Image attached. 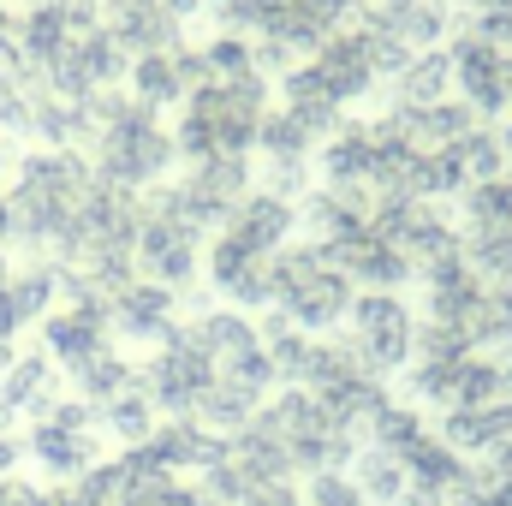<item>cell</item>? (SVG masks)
Segmentation results:
<instances>
[{
    "label": "cell",
    "mask_w": 512,
    "mask_h": 506,
    "mask_svg": "<svg viewBox=\"0 0 512 506\" xmlns=\"http://www.w3.org/2000/svg\"><path fill=\"white\" fill-rule=\"evenodd\" d=\"M352 298H358V286L334 268V256H328V251H316V245L292 239L286 251L274 256V304H268V310H280L292 328H304V334L328 340V334L346 322Z\"/></svg>",
    "instance_id": "6da1fadb"
},
{
    "label": "cell",
    "mask_w": 512,
    "mask_h": 506,
    "mask_svg": "<svg viewBox=\"0 0 512 506\" xmlns=\"http://www.w3.org/2000/svg\"><path fill=\"white\" fill-rule=\"evenodd\" d=\"M24 459L48 477V489L54 483H72V477H84L90 465H102L108 459V435H102V417H96V405H84L78 393H66L48 417H36V423H24Z\"/></svg>",
    "instance_id": "7a4b0ae2"
},
{
    "label": "cell",
    "mask_w": 512,
    "mask_h": 506,
    "mask_svg": "<svg viewBox=\"0 0 512 506\" xmlns=\"http://www.w3.org/2000/svg\"><path fill=\"white\" fill-rule=\"evenodd\" d=\"M340 346L370 370V376H399L417 352V310L399 292H358L346 322H340Z\"/></svg>",
    "instance_id": "3957f363"
},
{
    "label": "cell",
    "mask_w": 512,
    "mask_h": 506,
    "mask_svg": "<svg viewBox=\"0 0 512 506\" xmlns=\"http://www.w3.org/2000/svg\"><path fill=\"white\" fill-rule=\"evenodd\" d=\"M137 376H143V393L155 399V411L161 417H197V405H203V393L215 387V364L203 358V346L185 334V322L137 364Z\"/></svg>",
    "instance_id": "277c9868"
},
{
    "label": "cell",
    "mask_w": 512,
    "mask_h": 506,
    "mask_svg": "<svg viewBox=\"0 0 512 506\" xmlns=\"http://www.w3.org/2000/svg\"><path fill=\"white\" fill-rule=\"evenodd\" d=\"M131 262H137V280H155V286H167V292H185V286L203 280V233H191V227L173 221V215L143 209Z\"/></svg>",
    "instance_id": "5b68a950"
},
{
    "label": "cell",
    "mask_w": 512,
    "mask_h": 506,
    "mask_svg": "<svg viewBox=\"0 0 512 506\" xmlns=\"http://www.w3.org/2000/svg\"><path fill=\"white\" fill-rule=\"evenodd\" d=\"M304 72L316 78V90L334 108H346V102H358V96H370L382 84V42H376V30H334L304 60Z\"/></svg>",
    "instance_id": "8992f818"
},
{
    "label": "cell",
    "mask_w": 512,
    "mask_h": 506,
    "mask_svg": "<svg viewBox=\"0 0 512 506\" xmlns=\"http://www.w3.org/2000/svg\"><path fill=\"white\" fill-rule=\"evenodd\" d=\"M60 399H66V370H60L42 346L12 352V364H6V376H0V429L48 417Z\"/></svg>",
    "instance_id": "52a82bcc"
},
{
    "label": "cell",
    "mask_w": 512,
    "mask_h": 506,
    "mask_svg": "<svg viewBox=\"0 0 512 506\" xmlns=\"http://www.w3.org/2000/svg\"><path fill=\"white\" fill-rule=\"evenodd\" d=\"M108 328H114V346H161L173 328H179V292L155 286V280H131L126 292L108 298Z\"/></svg>",
    "instance_id": "ba28073f"
},
{
    "label": "cell",
    "mask_w": 512,
    "mask_h": 506,
    "mask_svg": "<svg viewBox=\"0 0 512 506\" xmlns=\"http://www.w3.org/2000/svg\"><path fill=\"white\" fill-rule=\"evenodd\" d=\"M36 334H42V352L72 376L78 364H90L96 352H108L114 346V328H108V304H54L42 322H36Z\"/></svg>",
    "instance_id": "9c48e42d"
},
{
    "label": "cell",
    "mask_w": 512,
    "mask_h": 506,
    "mask_svg": "<svg viewBox=\"0 0 512 506\" xmlns=\"http://www.w3.org/2000/svg\"><path fill=\"white\" fill-rule=\"evenodd\" d=\"M507 60L512 54H501L495 42H483L477 30L453 36L447 66H453V90L465 96L471 114H495V108H507Z\"/></svg>",
    "instance_id": "30bf717a"
},
{
    "label": "cell",
    "mask_w": 512,
    "mask_h": 506,
    "mask_svg": "<svg viewBox=\"0 0 512 506\" xmlns=\"http://www.w3.org/2000/svg\"><path fill=\"white\" fill-rule=\"evenodd\" d=\"M483 298H489V292H483V280L471 274L465 251L423 268V322H441V328H471V316L483 310Z\"/></svg>",
    "instance_id": "8fae6325"
},
{
    "label": "cell",
    "mask_w": 512,
    "mask_h": 506,
    "mask_svg": "<svg viewBox=\"0 0 512 506\" xmlns=\"http://www.w3.org/2000/svg\"><path fill=\"white\" fill-rule=\"evenodd\" d=\"M334 268H340L352 286H364V292H399V286L411 280V256L399 251L393 239H382L370 221H364V233H352V239L334 251Z\"/></svg>",
    "instance_id": "7c38bea8"
},
{
    "label": "cell",
    "mask_w": 512,
    "mask_h": 506,
    "mask_svg": "<svg viewBox=\"0 0 512 506\" xmlns=\"http://www.w3.org/2000/svg\"><path fill=\"white\" fill-rule=\"evenodd\" d=\"M221 435L215 429H203L197 417H161L155 423V435H149V453L173 471V477H197L203 465H215L221 459Z\"/></svg>",
    "instance_id": "4fadbf2b"
},
{
    "label": "cell",
    "mask_w": 512,
    "mask_h": 506,
    "mask_svg": "<svg viewBox=\"0 0 512 506\" xmlns=\"http://www.w3.org/2000/svg\"><path fill=\"white\" fill-rule=\"evenodd\" d=\"M126 96L137 108L161 114V108H185V72H179V54H137L126 72Z\"/></svg>",
    "instance_id": "5bb4252c"
},
{
    "label": "cell",
    "mask_w": 512,
    "mask_h": 506,
    "mask_svg": "<svg viewBox=\"0 0 512 506\" xmlns=\"http://www.w3.org/2000/svg\"><path fill=\"white\" fill-rule=\"evenodd\" d=\"M346 477L358 483V495L370 506H399L411 495V477H405V459L399 453H387L376 441H364L358 453H352V465H346Z\"/></svg>",
    "instance_id": "9a60e30c"
},
{
    "label": "cell",
    "mask_w": 512,
    "mask_h": 506,
    "mask_svg": "<svg viewBox=\"0 0 512 506\" xmlns=\"http://www.w3.org/2000/svg\"><path fill=\"white\" fill-rule=\"evenodd\" d=\"M131 387H143V376H137V364H131L120 346H108V352H96L90 364H78L72 376H66V393H78L84 405H108V399H120V393H131Z\"/></svg>",
    "instance_id": "2e32d148"
},
{
    "label": "cell",
    "mask_w": 512,
    "mask_h": 506,
    "mask_svg": "<svg viewBox=\"0 0 512 506\" xmlns=\"http://www.w3.org/2000/svg\"><path fill=\"white\" fill-rule=\"evenodd\" d=\"M393 90H399V108H393V114H423V108L447 102V90H453L447 54H441V48H435V54H411V60L393 72Z\"/></svg>",
    "instance_id": "e0dca14e"
},
{
    "label": "cell",
    "mask_w": 512,
    "mask_h": 506,
    "mask_svg": "<svg viewBox=\"0 0 512 506\" xmlns=\"http://www.w3.org/2000/svg\"><path fill=\"white\" fill-rule=\"evenodd\" d=\"M102 435L126 453V447H149V435H155V423H161V411H155V399L143 393V387H131V393H120V399H108L102 411Z\"/></svg>",
    "instance_id": "ac0fdd59"
},
{
    "label": "cell",
    "mask_w": 512,
    "mask_h": 506,
    "mask_svg": "<svg viewBox=\"0 0 512 506\" xmlns=\"http://www.w3.org/2000/svg\"><path fill=\"white\" fill-rule=\"evenodd\" d=\"M239 506H304V489H298V483H262V489H251Z\"/></svg>",
    "instance_id": "d6986e66"
},
{
    "label": "cell",
    "mask_w": 512,
    "mask_h": 506,
    "mask_svg": "<svg viewBox=\"0 0 512 506\" xmlns=\"http://www.w3.org/2000/svg\"><path fill=\"white\" fill-rule=\"evenodd\" d=\"M0 66H18V12L0 0Z\"/></svg>",
    "instance_id": "ffe728a7"
},
{
    "label": "cell",
    "mask_w": 512,
    "mask_h": 506,
    "mask_svg": "<svg viewBox=\"0 0 512 506\" xmlns=\"http://www.w3.org/2000/svg\"><path fill=\"white\" fill-rule=\"evenodd\" d=\"M18 465H24V441H18L12 429H0V483L18 477Z\"/></svg>",
    "instance_id": "44dd1931"
},
{
    "label": "cell",
    "mask_w": 512,
    "mask_h": 506,
    "mask_svg": "<svg viewBox=\"0 0 512 506\" xmlns=\"http://www.w3.org/2000/svg\"><path fill=\"white\" fill-rule=\"evenodd\" d=\"M495 310H501V322H507V334H512V280L495 286Z\"/></svg>",
    "instance_id": "7402d4cb"
},
{
    "label": "cell",
    "mask_w": 512,
    "mask_h": 506,
    "mask_svg": "<svg viewBox=\"0 0 512 506\" xmlns=\"http://www.w3.org/2000/svg\"><path fill=\"white\" fill-rule=\"evenodd\" d=\"M0 251H12V209H6V191H0Z\"/></svg>",
    "instance_id": "603a6c76"
},
{
    "label": "cell",
    "mask_w": 512,
    "mask_h": 506,
    "mask_svg": "<svg viewBox=\"0 0 512 506\" xmlns=\"http://www.w3.org/2000/svg\"><path fill=\"white\" fill-rule=\"evenodd\" d=\"M6 280H12V256L0 251V286H6Z\"/></svg>",
    "instance_id": "cb8c5ba5"
},
{
    "label": "cell",
    "mask_w": 512,
    "mask_h": 506,
    "mask_svg": "<svg viewBox=\"0 0 512 506\" xmlns=\"http://www.w3.org/2000/svg\"><path fill=\"white\" fill-rule=\"evenodd\" d=\"M0 191H6V155H0Z\"/></svg>",
    "instance_id": "d4e9b609"
},
{
    "label": "cell",
    "mask_w": 512,
    "mask_h": 506,
    "mask_svg": "<svg viewBox=\"0 0 512 506\" xmlns=\"http://www.w3.org/2000/svg\"><path fill=\"white\" fill-rule=\"evenodd\" d=\"M24 6H36V0H24Z\"/></svg>",
    "instance_id": "484cf974"
}]
</instances>
